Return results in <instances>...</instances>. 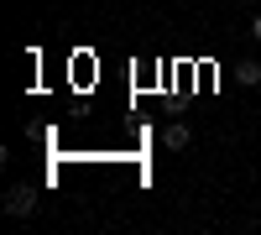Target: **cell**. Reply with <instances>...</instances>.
<instances>
[{
    "label": "cell",
    "mask_w": 261,
    "mask_h": 235,
    "mask_svg": "<svg viewBox=\"0 0 261 235\" xmlns=\"http://www.w3.org/2000/svg\"><path fill=\"white\" fill-rule=\"evenodd\" d=\"M251 37H256V42H261V16H256V21H251Z\"/></svg>",
    "instance_id": "277c9868"
},
{
    "label": "cell",
    "mask_w": 261,
    "mask_h": 235,
    "mask_svg": "<svg viewBox=\"0 0 261 235\" xmlns=\"http://www.w3.org/2000/svg\"><path fill=\"white\" fill-rule=\"evenodd\" d=\"M162 146H167V152H183V146H188V125H167V131H162Z\"/></svg>",
    "instance_id": "7a4b0ae2"
},
{
    "label": "cell",
    "mask_w": 261,
    "mask_h": 235,
    "mask_svg": "<svg viewBox=\"0 0 261 235\" xmlns=\"http://www.w3.org/2000/svg\"><path fill=\"white\" fill-rule=\"evenodd\" d=\"M241 84H246V89H256V84H261V63H256V58L241 63Z\"/></svg>",
    "instance_id": "3957f363"
},
{
    "label": "cell",
    "mask_w": 261,
    "mask_h": 235,
    "mask_svg": "<svg viewBox=\"0 0 261 235\" xmlns=\"http://www.w3.org/2000/svg\"><path fill=\"white\" fill-rule=\"evenodd\" d=\"M6 215H11V220H27V215H37V194H32L27 183H16L11 194H6Z\"/></svg>",
    "instance_id": "6da1fadb"
}]
</instances>
